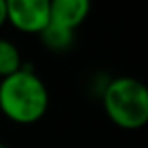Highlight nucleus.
<instances>
[{"label":"nucleus","mask_w":148,"mask_h":148,"mask_svg":"<svg viewBox=\"0 0 148 148\" xmlns=\"http://www.w3.org/2000/svg\"><path fill=\"white\" fill-rule=\"evenodd\" d=\"M49 88L28 66L0 79V112L19 126L36 124L47 114Z\"/></svg>","instance_id":"nucleus-1"},{"label":"nucleus","mask_w":148,"mask_h":148,"mask_svg":"<svg viewBox=\"0 0 148 148\" xmlns=\"http://www.w3.org/2000/svg\"><path fill=\"white\" fill-rule=\"evenodd\" d=\"M107 118L120 130H141L148 122V92L139 79L120 75L111 79L101 94Z\"/></svg>","instance_id":"nucleus-2"},{"label":"nucleus","mask_w":148,"mask_h":148,"mask_svg":"<svg viewBox=\"0 0 148 148\" xmlns=\"http://www.w3.org/2000/svg\"><path fill=\"white\" fill-rule=\"evenodd\" d=\"M51 0H6L8 23L23 34H40L49 25Z\"/></svg>","instance_id":"nucleus-3"},{"label":"nucleus","mask_w":148,"mask_h":148,"mask_svg":"<svg viewBox=\"0 0 148 148\" xmlns=\"http://www.w3.org/2000/svg\"><path fill=\"white\" fill-rule=\"evenodd\" d=\"M92 8V0H51L49 23L75 32L84 21Z\"/></svg>","instance_id":"nucleus-4"},{"label":"nucleus","mask_w":148,"mask_h":148,"mask_svg":"<svg viewBox=\"0 0 148 148\" xmlns=\"http://www.w3.org/2000/svg\"><path fill=\"white\" fill-rule=\"evenodd\" d=\"M41 43L45 45L49 51H54V53H64L73 45L75 41V32L68 28H62V26H56L53 23H49L40 34Z\"/></svg>","instance_id":"nucleus-5"},{"label":"nucleus","mask_w":148,"mask_h":148,"mask_svg":"<svg viewBox=\"0 0 148 148\" xmlns=\"http://www.w3.org/2000/svg\"><path fill=\"white\" fill-rule=\"evenodd\" d=\"M23 68V56L19 47L8 38H0V79L19 71Z\"/></svg>","instance_id":"nucleus-6"},{"label":"nucleus","mask_w":148,"mask_h":148,"mask_svg":"<svg viewBox=\"0 0 148 148\" xmlns=\"http://www.w3.org/2000/svg\"><path fill=\"white\" fill-rule=\"evenodd\" d=\"M8 23V15H6V0H0V28Z\"/></svg>","instance_id":"nucleus-7"},{"label":"nucleus","mask_w":148,"mask_h":148,"mask_svg":"<svg viewBox=\"0 0 148 148\" xmlns=\"http://www.w3.org/2000/svg\"><path fill=\"white\" fill-rule=\"evenodd\" d=\"M0 148H8L6 145H4V143H0Z\"/></svg>","instance_id":"nucleus-8"}]
</instances>
